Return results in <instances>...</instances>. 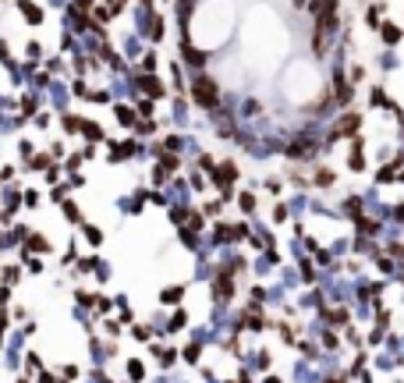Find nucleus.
Listing matches in <instances>:
<instances>
[{
    "label": "nucleus",
    "instance_id": "obj_1",
    "mask_svg": "<svg viewBox=\"0 0 404 383\" xmlns=\"http://www.w3.org/2000/svg\"><path fill=\"white\" fill-rule=\"evenodd\" d=\"M195 100H199L202 106H213V103H216V89H213V82L199 78V82H195Z\"/></svg>",
    "mask_w": 404,
    "mask_h": 383
},
{
    "label": "nucleus",
    "instance_id": "obj_2",
    "mask_svg": "<svg viewBox=\"0 0 404 383\" xmlns=\"http://www.w3.org/2000/svg\"><path fill=\"white\" fill-rule=\"evenodd\" d=\"M22 11H25V18H32V22H39V18H43V14H39L32 4H28V0H22Z\"/></svg>",
    "mask_w": 404,
    "mask_h": 383
}]
</instances>
